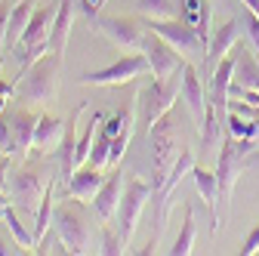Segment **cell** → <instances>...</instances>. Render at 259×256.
<instances>
[{"instance_id": "6da1fadb", "label": "cell", "mask_w": 259, "mask_h": 256, "mask_svg": "<svg viewBox=\"0 0 259 256\" xmlns=\"http://www.w3.org/2000/svg\"><path fill=\"white\" fill-rule=\"evenodd\" d=\"M256 151L250 139H235L229 130L222 136V148H219V157H216V219H213V235L222 232L225 226V213H229V201H232V191H235V182L244 176V157Z\"/></svg>"}, {"instance_id": "f546056e", "label": "cell", "mask_w": 259, "mask_h": 256, "mask_svg": "<svg viewBox=\"0 0 259 256\" xmlns=\"http://www.w3.org/2000/svg\"><path fill=\"white\" fill-rule=\"evenodd\" d=\"M244 31L250 34V44H253V50L259 53V16H253L250 10H244Z\"/></svg>"}, {"instance_id": "e0dca14e", "label": "cell", "mask_w": 259, "mask_h": 256, "mask_svg": "<svg viewBox=\"0 0 259 256\" xmlns=\"http://www.w3.org/2000/svg\"><path fill=\"white\" fill-rule=\"evenodd\" d=\"M232 59H235V80L232 83H238L244 90H259V53L241 44L232 50Z\"/></svg>"}, {"instance_id": "5bb4252c", "label": "cell", "mask_w": 259, "mask_h": 256, "mask_svg": "<svg viewBox=\"0 0 259 256\" xmlns=\"http://www.w3.org/2000/svg\"><path fill=\"white\" fill-rule=\"evenodd\" d=\"M123 182H126V173L123 170H114V173L105 176L102 188L96 191L93 210H96V216H99L102 222L117 219V207H120V198H123Z\"/></svg>"}, {"instance_id": "5b68a950", "label": "cell", "mask_w": 259, "mask_h": 256, "mask_svg": "<svg viewBox=\"0 0 259 256\" xmlns=\"http://www.w3.org/2000/svg\"><path fill=\"white\" fill-rule=\"evenodd\" d=\"M148 142H151V188L157 191L179 154L176 151V126H173L170 114L154 120V126L148 130Z\"/></svg>"}, {"instance_id": "1f68e13d", "label": "cell", "mask_w": 259, "mask_h": 256, "mask_svg": "<svg viewBox=\"0 0 259 256\" xmlns=\"http://www.w3.org/2000/svg\"><path fill=\"white\" fill-rule=\"evenodd\" d=\"M10 13H13V4L0 0V47L7 44V25H10Z\"/></svg>"}, {"instance_id": "4316f807", "label": "cell", "mask_w": 259, "mask_h": 256, "mask_svg": "<svg viewBox=\"0 0 259 256\" xmlns=\"http://www.w3.org/2000/svg\"><path fill=\"white\" fill-rule=\"evenodd\" d=\"M123 241L120 235L111 229V222H102V232H99V244H96V253H105V256H114V253H123Z\"/></svg>"}, {"instance_id": "74e56055", "label": "cell", "mask_w": 259, "mask_h": 256, "mask_svg": "<svg viewBox=\"0 0 259 256\" xmlns=\"http://www.w3.org/2000/svg\"><path fill=\"white\" fill-rule=\"evenodd\" d=\"M241 4H244V7H247L253 16H259V0H241Z\"/></svg>"}, {"instance_id": "52a82bcc", "label": "cell", "mask_w": 259, "mask_h": 256, "mask_svg": "<svg viewBox=\"0 0 259 256\" xmlns=\"http://www.w3.org/2000/svg\"><path fill=\"white\" fill-rule=\"evenodd\" d=\"M148 31H154L157 37H164L170 47H176L188 62H207V44L201 40V34L191 25H185L182 19H148L145 25Z\"/></svg>"}, {"instance_id": "2e32d148", "label": "cell", "mask_w": 259, "mask_h": 256, "mask_svg": "<svg viewBox=\"0 0 259 256\" xmlns=\"http://www.w3.org/2000/svg\"><path fill=\"white\" fill-rule=\"evenodd\" d=\"M179 19L185 25H191L194 31L201 34V40L210 47V34H213V10H210V0H179Z\"/></svg>"}, {"instance_id": "3957f363", "label": "cell", "mask_w": 259, "mask_h": 256, "mask_svg": "<svg viewBox=\"0 0 259 256\" xmlns=\"http://www.w3.org/2000/svg\"><path fill=\"white\" fill-rule=\"evenodd\" d=\"M182 68H185V65H182ZM182 68H179L176 74L164 77V80L154 77L145 90H139V96H136V126H142L145 133L154 126L157 117L170 114L173 102L182 96Z\"/></svg>"}, {"instance_id": "9a60e30c", "label": "cell", "mask_w": 259, "mask_h": 256, "mask_svg": "<svg viewBox=\"0 0 259 256\" xmlns=\"http://www.w3.org/2000/svg\"><path fill=\"white\" fill-rule=\"evenodd\" d=\"M102 182H105V176H102V167H93V164H83V167H77L74 173H71V179H68V185H65V191H68V198H77V201H90L93 204V198H96V191L102 188Z\"/></svg>"}, {"instance_id": "d6a6232c", "label": "cell", "mask_w": 259, "mask_h": 256, "mask_svg": "<svg viewBox=\"0 0 259 256\" xmlns=\"http://www.w3.org/2000/svg\"><path fill=\"white\" fill-rule=\"evenodd\" d=\"M241 253L244 256H253V253H259V226L244 238V244H241Z\"/></svg>"}, {"instance_id": "cb8c5ba5", "label": "cell", "mask_w": 259, "mask_h": 256, "mask_svg": "<svg viewBox=\"0 0 259 256\" xmlns=\"http://www.w3.org/2000/svg\"><path fill=\"white\" fill-rule=\"evenodd\" d=\"M145 19H179V0H136Z\"/></svg>"}, {"instance_id": "7c38bea8", "label": "cell", "mask_w": 259, "mask_h": 256, "mask_svg": "<svg viewBox=\"0 0 259 256\" xmlns=\"http://www.w3.org/2000/svg\"><path fill=\"white\" fill-rule=\"evenodd\" d=\"M191 167H194V151L191 148H179V154H176V164L170 167V173H167V179H164V185H160L154 195H151V204H154V213H157V232H160V226H164V216H167V204H170V195L176 191V185L182 182V176H191Z\"/></svg>"}, {"instance_id": "ffe728a7", "label": "cell", "mask_w": 259, "mask_h": 256, "mask_svg": "<svg viewBox=\"0 0 259 256\" xmlns=\"http://www.w3.org/2000/svg\"><path fill=\"white\" fill-rule=\"evenodd\" d=\"M34 126L37 117H31L28 111H19L10 120V130H13V154H28L34 148Z\"/></svg>"}, {"instance_id": "484cf974", "label": "cell", "mask_w": 259, "mask_h": 256, "mask_svg": "<svg viewBox=\"0 0 259 256\" xmlns=\"http://www.w3.org/2000/svg\"><path fill=\"white\" fill-rule=\"evenodd\" d=\"M4 222H7V226H10V232H13V238H16V244H19L22 250H37L34 232H28V229L22 226V216H19V210H16V207H10V210H7Z\"/></svg>"}, {"instance_id": "30bf717a", "label": "cell", "mask_w": 259, "mask_h": 256, "mask_svg": "<svg viewBox=\"0 0 259 256\" xmlns=\"http://www.w3.org/2000/svg\"><path fill=\"white\" fill-rule=\"evenodd\" d=\"M44 191H47V185H44V179L37 173H31V170H13L10 173L7 195H10V201H13V207L19 213H31V210L37 213Z\"/></svg>"}, {"instance_id": "277c9868", "label": "cell", "mask_w": 259, "mask_h": 256, "mask_svg": "<svg viewBox=\"0 0 259 256\" xmlns=\"http://www.w3.org/2000/svg\"><path fill=\"white\" fill-rule=\"evenodd\" d=\"M83 201L74 198V204H62L53 210V232H59V238L65 241L68 253H96V238L90 229V216L80 207Z\"/></svg>"}, {"instance_id": "ba28073f", "label": "cell", "mask_w": 259, "mask_h": 256, "mask_svg": "<svg viewBox=\"0 0 259 256\" xmlns=\"http://www.w3.org/2000/svg\"><path fill=\"white\" fill-rule=\"evenodd\" d=\"M151 71L148 65V56L145 53H130L117 62H111L108 68H99V71H83L77 77V83L83 87H120V83H130V80H136L139 74Z\"/></svg>"}, {"instance_id": "f1b7e54d", "label": "cell", "mask_w": 259, "mask_h": 256, "mask_svg": "<svg viewBox=\"0 0 259 256\" xmlns=\"http://www.w3.org/2000/svg\"><path fill=\"white\" fill-rule=\"evenodd\" d=\"M130 136H133V130H123L120 136L111 139V157H108V164H111V167L120 164V157H123V151H126V145H130Z\"/></svg>"}, {"instance_id": "4fadbf2b", "label": "cell", "mask_w": 259, "mask_h": 256, "mask_svg": "<svg viewBox=\"0 0 259 256\" xmlns=\"http://www.w3.org/2000/svg\"><path fill=\"white\" fill-rule=\"evenodd\" d=\"M182 102L188 105V114L194 117V123H204V117H207V87H204L194 62H185V68H182Z\"/></svg>"}, {"instance_id": "44dd1931", "label": "cell", "mask_w": 259, "mask_h": 256, "mask_svg": "<svg viewBox=\"0 0 259 256\" xmlns=\"http://www.w3.org/2000/svg\"><path fill=\"white\" fill-rule=\"evenodd\" d=\"M65 130H68V123H62L53 114H40L34 126V148H59Z\"/></svg>"}, {"instance_id": "ac0fdd59", "label": "cell", "mask_w": 259, "mask_h": 256, "mask_svg": "<svg viewBox=\"0 0 259 256\" xmlns=\"http://www.w3.org/2000/svg\"><path fill=\"white\" fill-rule=\"evenodd\" d=\"M238 34H241L238 19H232V22L219 25V28L213 31V34H210V47H207V65H216L219 59L232 56V50L238 47Z\"/></svg>"}, {"instance_id": "e575fe53", "label": "cell", "mask_w": 259, "mask_h": 256, "mask_svg": "<svg viewBox=\"0 0 259 256\" xmlns=\"http://www.w3.org/2000/svg\"><path fill=\"white\" fill-rule=\"evenodd\" d=\"M102 4H105V0H80V7H83V13H87L90 19H93V16H99Z\"/></svg>"}, {"instance_id": "4dcf8cb0", "label": "cell", "mask_w": 259, "mask_h": 256, "mask_svg": "<svg viewBox=\"0 0 259 256\" xmlns=\"http://www.w3.org/2000/svg\"><path fill=\"white\" fill-rule=\"evenodd\" d=\"M0 151L13 154V130H10V120L0 117Z\"/></svg>"}, {"instance_id": "d590c367", "label": "cell", "mask_w": 259, "mask_h": 256, "mask_svg": "<svg viewBox=\"0 0 259 256\" xmlns=\"http://www.w3.org/2000/svg\"><path fill=\"white\" fill-rule=\"evenodd\" d=\"M10 253H22V250H19V244H16V247H13V244H7V241H4V235H0V256H10Z\"/></svg>"}, {"instance_id": "83f0119b", "label": "cell", "mask_w": 259, "mask_h": 256, "mask_svg": "<svg viewBox=\"0 0 259 256\" xmlns=\"http://www.w3.org/2000/svg\"><path fill=\"white\" fill-rule=\"evenodd\" d=\"M108 157H111V136H108L105 130H99V136H96V142H93V151H90V161H87V164L105 167Z\"/></svg>"}, {"instance_id": "d4e9b609", "label": "cell", "mask_w": 259, "mask_h": 256, "mask_svg": "<svg viewBox=\"0 0 259 256\" xmlns=\"http://www.w3.org/2000/svg\"><path fill=\"white\" fill-rule=\"evenodd\" d=\"M194 250V210H191V204L185 207V219H182V232H179V238L173 241V247H170V253L173 256H188Z\"/></svg>"}, {"instance_id": "8d00e7d4", "label": "cell", "mask_w": 259, "mask_h": 256, "mask_svg": "<svg viewBox=\"0 0 259 256\" xmlns=\"http://www.w3.org/2000/svg\"><path fill=\"white\" fill-rule=\"evenodd\" d=\"M13 207V201H10V195H7V191H0V219H4L7 216V210Z\"/></svg>"}, {"instance_id": "8992f818", "label": "cell", "mask_w": 259, "mask_h": 256, "mask_svg": "<svg viewBox=\"0 0 259 256\" xmlns=\"http://www.w3.org/2000/svg\"><path fill=\"white\" fill-rule=\"evenodd\" d=\"M151 195H154L151 182H142L136 176H126L123 198H120V207H117V235H120L123 247H130V241H133V232L139 226V219H142L145 204L151 201Z\"/></svg>"}, {"instance_id": "836d02e7", "label": "cell", "mask_w": 259, "mask_h": 256, "mask_svg": "<svg viewBox=\"0 0 259 256\" xmlns=\"http://www.w3.org/2000/svg\"><path fill=\"white\" fill-rule=\"evenodd\" d=\"M10 157H0V191H7L10 188Z\"/></svg>"}, {"instance_id": "7402d4cb", "label": "cell", "mask_w": 259, "mask_h": 256, "mask_svg": "<svg viewBox=\"0 0 259 256\" xmlns=\"http://www.w3.org/2000/svg\"><path fill=\"white\" fill-rule=\"evenodd\" d=\"M31 16H34V4L31 0H19L13 4V13H10V25H7V50H16V44L22 40V31L28 28Z\"/></svg>"}, {"instance_id": "8fae6325", "label": "cell", "mask_w": 259, "mask_h": 256, "mask_svg": "<svg viewBox=\"0 0 259 256\" xmlns=\"http://www.w3.org/2000/svg\"><path fill=\"white\" fill-rule=\"evenodd\" d=\"M142 53L148 56V65H151V77H170V74H176L182 65H185V56L176 50V47H170L164 37H157L154 31H145V47H142Z\"/></svg>"}, {"instance_id": "d6986e66", "label": "cell", "mask_w": 259, "mask_h": 256, "mask_svg": "<svg viewBox=\"0 0 259 256\" xmlns=\"http://www.w3.org/2000/svg\"><path fill=\"white\" fill-rule=\"evenodd\" d=\"M74 4L77 0H59V7H56V19H53V31H50V50L53 53L65 56V47H68V37H71Z\"/></svg>"}, {"instance_id": "9c48e42d", "label": "cell", "mask_w": 259, "mask_h": 256, "mask_svg": "<svg viewBox=\"0 0 259 256\" xmlns=\"http://www.w3.org/2000/svg\"><path fill=\"white\" fill-rule=\"evenodd\" d=\"M93 28L105 34L114 47L123 53H142L145 47V31L133 19H120V16H93Z\"/></svg>"}, {"instance_id": "603a6c76", "label": "cell", "mask_w": 259, "mask_h": 256, "mask_svg": "<svg viewBox=\"0 0 259 256\" xmlns=\"http://www.w3.org/2000/svg\"><path fill=\"white\" fill-rule=\"evenodd\" d=\"M191 179H194V185H198V191H201V201L210 207V213H213V219H216V191H219L216 173L207 170V167H201V164H194V167H191Z\"/></svg>"}, {"instance_id": "7a4b0ae2", "label": "cell", "mask_w": 259, "mask_h": 256, "mask_svg": "<svg viewBox=\"0 0 259 256\" xmlns=\"http://www.w3.org/2000/svg\"><path fill=\"white\" fill-rule=\"evenodd\" d=\"M59 68H62V53H44L37 62L19 74L16 93L22 96V102L28 105H44L56 99V90H59Z\"/></svg>"}]
</instances>
